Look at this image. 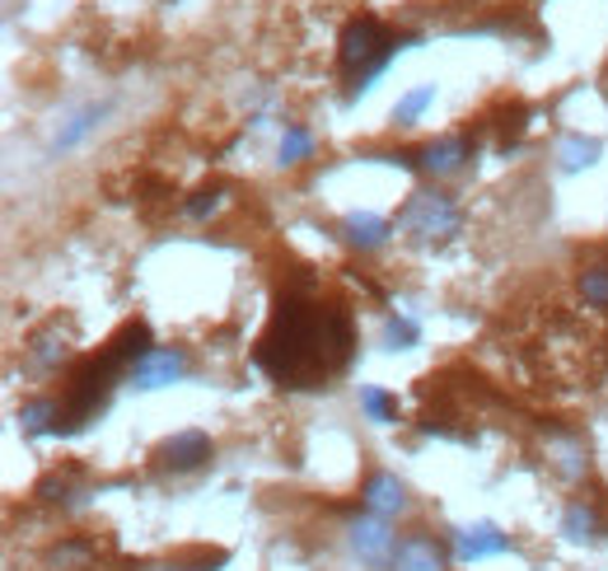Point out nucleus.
Wrapping results in <instances>:
<instances>
[{"instance_id":"nucleus-2","label":"nucleus","mask_w":608,"mask_h":571,"mask_svg":"<svg viewBox=\"0 0 608 571\" xmlns=\"http://www.w3.org/2000/svg\"><path fill=\"white\" fill-rule=\"evenodd\" d=\"M407 43H417V38H412V33H388L384 19H375V14L351 19V24L342 29V38H338V62H342V71H351V81H356V85H351V98L375 85L380 71L394 62Z\"/></svg>"},{"instance_id":"nucleus-1","label":"nucleus","mask_w":608,"mask_h":571,"mask_svg":"<svg viewBox=\"0 0 608 571\" xmlns=\"http://www.w3.org/2000/svg\"><path fill=\"white\" fill-rule=\"evenodd\" d=\"M356 357V332L342 305H319L305 295H277L271 324L263 328L253 361L286 389H323Z\"/></svg>"},{"instance_id":"nucleus-9","label":"nucleus","mask_w":608,"mask_h":571,"mask_svg":"<svg viewBox=\"0 0 608 571\" xmlns=\"http://www.w3.org/2000/svg\"><path fill=\"white\" fill-rule=\"evenodd\" d=\"M160 459L173 474H192V468H202L211 459V436L206 431H179V436H169L160 445Z\"/></svg>"},{"instance_id":"nucleus-15","label":"nucleus","mask_w":608,"mask_h":571,"mask_svg":"<svg viewBox=\"0 0 608 571\" xmlns=\"http://www.w3.org/2000/svg\"><path fill=\"white\" fill-rule=\"evenodd\" d=\"M56 332H62V324H47L43 332H33V342H29V357L38 370H56L66 357V347H56Z\"/></svg>"},{"instance_id":"nucleus-8","label":"nucleus","mask_w":608,"mask_h":571,"mask_svg":"<svg viewBox=\"0 0 608 571\" xmlns=\"http://www.w3.org/2000/svg\"><path fill=\"white\" fill-rule=\"evenodd\" d=\"M422 169L430 179H449V173H459L463 160H473V136H445V141H430L422 155Z\"/></svg>"},{"instance_id":"nucleus-18","label":"nucleus","mask_w":608,"mask_h":571,"mask_svg":"<svg viewBox=\"0 0 608 571\" xmlns=\"http://www.w3.org/2000/svg\"><path fill=\"white\" fill-rule=\"evenodd\" d=\"M361 408L370 412V422H394L398 417L394 393H384L380 384H361Z\"/></svg>"},{"instance_id":"nucleus-22","label":"nucleus","mask_w":608,"mask_h":571,"mask_svg":"<svg viewBox=\"0 0 608 571\" xmlns=\"http://www.w3.org/2000/svg\"><path fill=\"white\" fill-rule=\"evenodd\" d=\"M225 207V192L221 188H202V192H192L188 202H183V211L192 215V221H206V215H215Z\"/></svg>"},{"instance_id":"nucleus-23","label":"nucleus","mask_w":608,"mask_h":571,"mask_svg":"<svg viewBox=\"0 0 608 571\" xmlns=\"http://www.w3.org/2000/svg\"><path fill=\"white\" fill-rule=\"evenodd\" d=\"M553 455H557V468H562L566 478H580V474H585V450H580L576 441H557Z\"/></svg>"},{"instance_id":"nucleus-12","label":"nucleus","mask_w":608,"mask_h":571,"mask_svg":"<svg viewBox=\"0 0 608 571\" xmlns=\"http://www.w3.org/2000/svg\"><path fill=\"white\" fill-rule=\"evenodd\" d=\"M394 571H445V558H440V548L430 543V539H407L398 543V558H394Z\"/></svg>"},{"instance_id":"nucleus-17","label":"nucleus","mask_w":608,"mask_h":571,"mask_svg":"<svg viewBox=\"0 0 608 571\" xmlns=\"http://www.w3.org/2000/svg\"><path fill=\"white\" fill-rule=\"evenodd\" d=\"M417 338H422V328H417V319H407V314H394V319L384 324V347H388V351L417 347Z\"/></svg>"},{"instance_id":"nucleus-16","label":"nucleus","mask_w":608,"mask_h":571,"mask_svg":"<svg viewBox=\"0 0 608 571\" xmlns=\"http://www.w3.org/2000/svg\"><path fill=\"white\" fill-rule=\"evenodd\" d=\"M562 535L572 539V543H590L599 535V525H595V510L576 501V506H566V516H562Z\"/></svg>"},{"instance_id":"nucleus-13","label":"nucleus","mask_w":608,"mask_h":571,"mask_svg":"<svg viewBox=\"0 0 608 571\" xmlns=\"http://www.w3.org/2000/svg\"><path fill=\"white\" fill-rule=\"evenodd\" d=\"M557 160H562V169L566 173H580V169H590L595 160H599V141L595 136H562V146H557Z\"/></svg>"},{"instance_id":"nucleus-10","label":"nucleus","mask_w":608,"mask_h":571,"mask_svg":"<svg viewBox=\"0 0 608 571\" xmlns=\"http://www.w3.org/2000/svg\"><path fill=\"white\" fill-rule=\"evenodd\" d=\"M342 240L351 249L370 253V249H380L388 240V221H384V215H375V211H346L342 215Z\"/></svg>"},{"instance_id":"nucleus-19","label":"nucleus","mask_w":608,"mask_h":571,"mask_svg":"<svg viewBox=\"0 0 608 571\" xmlns=\"http://www.w3.org/2000/svg\"><path fill=\"white\" fill-rule=\"evenodd\" d=\"M580 295H585V305L608 309V263H595L580 272Z\"/></svg>"},{"instance_id":"nucleus-21","label":"nucleus","mask_w":608,"mask_h":571,"mask_svg":"<svg viewBox=\"0 0 608 571\" xmlns=\"http://www.w3.org/2000/svg\"><path fill=\"white\" fill-rule=\"evenodd\" d=\"M309 150H313V136L305 127H286V136H281V165L309 160Z\"/></svg>"},{"instance_id":"nucleus-5","label":"nucleus","mask_w":608,"mask_h":571,"mask_svg":"<svg viewBox=\"0 0 608 571\" xmlns=\"http://www.w3.org/2000/svg\"><path fill=\"white\" fill-rule=\"evenodd\" d=\"M188 376V357L183 351H173V347H154L150 357L131 370V389H141V393H150V389H164V384H173V380H183Z\"/></svg>"},{"instance_id":"nucleus-6","label":"nucleus","mask_w":608,"mask_h":571,"mask_svg":"<svg viewBox=\"0 0 608 571\" xmlns=\"http://www.w3.org/2000/svg\"><path fill=\"white\" fill-rule=\"evenodd\" d=\"M455 553H459V562L501 558V553H510V539L501 535V529H497L492 520H478V525L455 529Z\"/></svg>"},{"instance_id":"nucleus-4","label":"nucleus","mask_w":608,"mask_h":571,"mask_svg":"<svg viewBox=\"0 0 608 571\" xmlns=\"http://www.w3.org/2000/svg\"><path fill=\"white\" fill-rule=\"evenodd\" d=\"M346 543L365 567H394V558H398V535L388 529V520L370 516V510L346 525Z\"/></svg>"},{"instance_id":"nucleus-11","label":"nucleus","mask_w":608,"mask_h":571,"mask_svg":"<svg viewBox=\"0 0 608 571\" xmlns=\"http://www.w3.org/2000/svg\"><path fill=\"white\" fill-rule=\"evenodd\" d=\"M104 117H108V104H85L81 113H71V117H66V127L52 136V155H66V150H75V146H81L94 127L104 123Z\"/></svg>"},{"instance_id":"nucleus-14","label":"nucleus","mask_w":608,"mask_h":571,"mask_svg":"<svg viewBox=\"0 0 608 571\" xmlns=\"http://www.w3.org/2000/svg\"><path fill=\"white\" fill-rule=\"evenodd\" d=\"M56 412H62V408H56L52 399H33V403L19 408V426H24V436H52Z\"/></svg>"},{"instance_id":"nucleus-20","label":"nucleus","mask_w":608,"mask_h":571,"mask_svg":"<svg viewBox=\"0 0 608 571\" xmlns=\"http://www.w3.org/2000/svg\"><path fill=\"white\" fill-rule=\"evenodd\" d=\"M430 98H436V85H422V89H412L407 98H398V108H394V123L398 127H412L417 117L430 108Z\"/></svg>"},{"instance_id":"nucleus-3","label":"nucleus","mask_w":608,"mask_h":571,"mask_svg":"<svg viewBox=\"0 0 608 571\" xmlns=\"http://www.w3.org/2000/svg\"><path fill=\"white\" fill-rule=\"evenodd\" d=\"M398 225L412 234V240L436 244V240H449V234L459 230V207L449 202L445 192L422 188V192H412V197H407V207H403V215H398Z\"/></svg>"},{"instance_id":"nucleus-7","label":"nucleus","mask_w":608,"mask_h":571,"mask_svg":"<svg viewBox=\"0 0 608 571\" xmlns=\"http://www.w3.org/2000/svg\"><path fill=\"white\" fill-rule=\"evenodd\" d=\"M361 506L370 510V516H380V520H394V516L407 510V487L394 474H370L365 487H361Z\"/></svg>"}]
</instances>
